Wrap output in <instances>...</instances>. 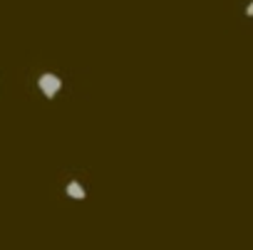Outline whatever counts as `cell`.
Masks as SVG:
<instances>
[{
	"instance_id": "obj_3",
	"label": "cell",
	"mask_w": 253,
	"mask_h": 250,
	"mask_svg": "<svg viewBox=\"0 0 253 250\" xmlns=\"http://www.w3.org/2000/svg\"><path fill=\"white\" fill-rule=\"evenodd\" d=\"M246 13H248V15H253V3H248V8H246Z\"/></svg>"
},
{
	"instance_id": "obj_2",
	"label": "cell",
	"mask_w": 253,
	"mask_h": 250,
	"mask_svg": "<svg viewBox=\"0 0 253 250\" xmlns=\"http://www.w3.org/2000/svg\"><path fill=\"white\" fill-rule=\"evenodd\" d=\"M65 191H67V196L75 198V201H82V198L87 196V191H84V186H82L80 181H70V183L65 186Z\"/></svg>"
},
{
	"instance_id": "obj_1",
	"label": "cell",
	"mask_w": 253,
	"mask_h": 250,
	"mask_svg": "<svg viewBox=\"0 0 253 250\" xmlns=\"http://www.w3.org/2000/svg\"><path fill=\"white\" fill-rule=\"evenodd\" d=\"M38 89L42 92V97L47 99H55L60 92H62V77L52 74V72H45L38 77Z\"/></svg>"
}]
</instances>
